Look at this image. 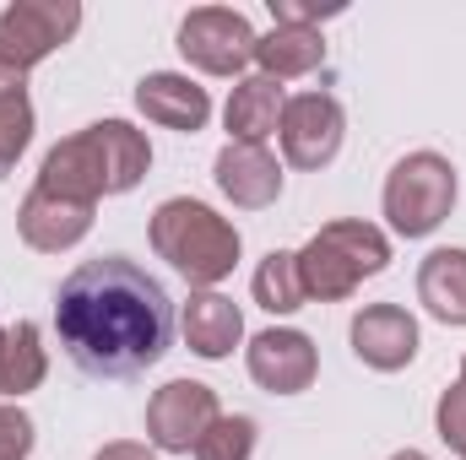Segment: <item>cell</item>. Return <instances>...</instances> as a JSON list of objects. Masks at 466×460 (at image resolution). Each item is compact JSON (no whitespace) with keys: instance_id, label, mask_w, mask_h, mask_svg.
<instances>
[{"instance_id":"1","label":"cell","mask_w":466,"mask_h":460,"mask_svg":"<svg viewBox=\"0 0 466 460\" xmlns=\"http://www.w3.org/2000/svg\"><path fill=\"white\" fill-rule=\"evenodd\" d=\"M66 357L93 379H136L174 342V304L157 276L125 255L82 260L55 293Z\"/></svg>"},{"instance_id":"2","label":"cell","mask_w":466,"mask_h":460,"mask_svg":"<svg viewBox=\"0 0 466 460\" xmlns=\"http://www.w3.org/2000/svg\"><path fill=\"white\" fill-rule=\"evenodd\" d=\"M147 238L157 249V260H168L196 293L201 287H218L223 276H233L238 265V249L244 238L223 212H212L207 201H190V195H174L152 212L147 223Z\"/></svg>"},{"instance_id":"3","label":"cell","mask_w":466,"mask_h":460,"mask_svg":"<svg viewBox=\"0 0 466 460\" xmlns=\"http://www.w3.org/2000/svg\"><path fill=\"white\" fill-rule=\"evenodd\" d=\"M390 265V238L374 228V223H358V217H337L315 233L304 249H299V276H304V293L320 298V304H342L358 293L363 276H380Z\"/></svg>"},{"instance_id":"4","label":"cell","mask_w":466,"mask_h":460,"mask_svg":"<svg viewBox=\"0 0 466 460\" xmlns=\"http://www.w3.org/2000/svg\"><path fill=\"white\" fill-rule=\"evenodd\" d=\"M82 27L76 0H11L0 11V93H22L27 71L71 44Z\"/></svg>"},{"instance_id":"5","label":"cell","mask_w":466,"mask_h":460,"mask_svg":"<svg viewBox=\"0 0 466 460\" xmlns=\"http://www.w3.org/2000/svg\"><path fill=\"white\" fill-rule=\"evenodd\" d=\"M390 233L401 238H429L451 212H456V168L440 152H407L390 174H385V195H380Z\"/></svg>"},{"instance_id":"6","label":"cell","mask_w":466,"mask_h":460,"mask_svg":"<svg viewBox=\"0 0 466 460\" xmlns=\"http://www.w3.org/2000/svg\"><path fill=\"white\" fill-rule=\"evenodd\" d=\"M255 44H260V33L233 5H196L179 22V55L207 76H238L244 82V71L255 65Z\"/></svg>"},{"instance_id":"7","label":"cell","mask_w":466,"mask_h":460,"mask_svg":"<svg viewBox=\"0 0 466 460\" xmlns=\"http://www.w3.org/2000/svg\"><path fill=\"white\" fill-rule=\"evenodd\" d=\"M218 390L201 379H168L147 401V445L163 455H196L201 434L218 423Z\"/></svg>"},{"instance_id":"8","label":"cell","mask_w":466,"mask_h":460,"mask_svg":"<svg viewBox=\"0 0 466 460\" xmlns=\"http://www.w3.org/2000/svg\"><path fill=\"white\" fill-rule=\"evenodd\" d=\"M342 135H348V115H342V104L331 93H299V98H288L282 125H277L282 157L293 168H326L342 152Z\"/></svg>"},{"instance_id":"9","label":"cell","mask_w":466,"mask_h":460,"mask_svg":"<svg viewBox=\"0 0 466 460\" xmlns=\"http://www.w3.org/2000/svg\"><path fill=\"white\" fill-rule=\"evenodd\" d=\"M244 363H249V379H255L260 390H271V395H299V390H309L315 374H320L315 342H309L304 331H293V325H271V331L249 336Z\"/></svg>"},{"instance_id":"10","label":"cell","mask_w":466,"mask_h":460,"mask_svg":"<svg viewBox=\"0 0 466 460\" xmlns=\"http://www.w3.org/2000/svg\"><path fill=\"white\" fill-rule=\"evenodd\" d=\"M348 342L374 374H396L418 357V320L401 304H363L348 325Z\"/></svg>"},{"instance_id":"11","label":"cell","mask_w":466,"mask_h":460,"mask_svg":"<svg viewBox=\"0 0 466 460\" xmlns=\"http://www.w3.org/2000/svg\"><path fill=\"white\" fill-rule=\"evenodd\" d=\"M93 212H98V206H87V201H66V195L33 185L27 201L16 206V233H22L27 249H38V255H60V249H76V244L93 233Z\"/></svg>"},{"instance_id":"12","label":"cell","mask_w":466,"mask_h":460,"mask_svg":"<svg viewBox=\"0 0 466 460\" xmlns=\"http://www.w3.org/2000/svg\"><path fill=\"white\" fill-rule=\"evenodd\" d=\"M38 190H55L66 201H87V206H98L109 195V168H104L93 125L76 130V135H66L60 146H49V157L38 168Z\"/></svg>"},{"instance_id":"13","label":"cell","mask_w":466,"mask_h":460,"mask_svg":"<svg viewBox=\"0 0 466 460\" xmlns=\"http://www.w3.org/2000/svg\"><path fill=\"white\" fill-rule=\"evenodd\" d=\"M212 179H218V190L228 195L238 212H266L282 195V163L266 146H244V141H228L218 152Z\"/></svg>"},{"instance_id":"14","label":"cell","mask_w":466,"mask_h":460,"mask_svg":"<svg viewBox=\"0 0 466 460\" xmlns=\"http://www.w3.org/2000/svg\"><path fill=\"white\" fill-rule=\"evenodd\" d=\"M136 109L152 119V125H163V130L196 135L212 119V98H207V87H196L179 71H152V76L136 82Z\"/></svg>"},{"instance_id":"15","label":"cell","mask_w":466,"mask_h":460,"mask_svg":"<svg viewBox=\"0 0 466 460\" xmlns=\"http://www.w3.org/2000/svg\"><path fill=\"white\" fill-rule=\"evenodd\" d=\"M179 336H185V346H190L196 357L223 363L233 346L244 342V315H238V304L223 298L218 287H201V293H190L185 309H179Z\"/></svg>"},{"instance_id":"16","label":"cell","mask_w":466,"mask_h":460,"mask_svg":"<svg viewBox=\"0 0 466 460\" xmlns=\"http://www.w3.org/2000/svg\"><path fill=\"white\" fill-rule=\"evenodd\" d=\"M282 109H288V93L282 82L271 76H244L228 93V109H223V125H228V141H244V146H266L282 125Z\"/></svg>"},{"instance_id":"17","label":"cell","mask_w":466,"mask_h":460,"mask_svg":"<svg viewBox=\"0 0 466 460\" xmlns=\"http://www.w3.org/2000/svg\"><path fill=\"white\" fill-rule=\"evenodd\" d=\"M49 374V352L33 320H16L0 331V401H22L44 385Z\"/></svg>"},{"instance_id":"18","label":"cell","mask_w":466,"mask_h":460,"mask_svg":"<svg viewBox=\"0 0 466 460\" xmlns=\"http://www.w3.org/2000/svg\"><path fill=\"white\" fill-rule=\"evenodd\" d=\"M418 304L440 325H466V249H434L418 265Z\"/></svg>"},{"instance_id":"19","label":"cell","mask_w":466,"mask_h":460,"mask_svg":"<svg viewBox=\"0 0 466 460\" xmlns=\"http://www.w3.org/2000/svg\"><path fill=\"white\" fill-rule=\"evenodd\" d=\"M255 65H260V76H271V82L309 76V71L326 65V38H320V27H271V33L255 44Z\"/></svg>"},{"instance_id":"20","label":"cell","mask_w":466,"mask_h":460,"mask_svg":"<svg viewBox=\"0 0 466 460\" xmlns=\"http://www.w3.org/2000/svg\"><path fill=\"white\" fill-rule=\"evenodd\" d=\"M93 135H98V152H104V168H109V195H130L152 168L147 135L130 119H98Z\"/></svg>"},{"instance_id":"21","label":"cell","mask_w":466,"mask_h":460,"mask_svg":"<svg viewBox=\"0 0 466 460\" xmlns=\"http://www.w3.org/2000/svg\"><path fill=\"white\" fill-rule=\"evenodd\" d=\"M249 293H255V304H260L266 315H299V309L309 304L304 276H299V249H271V255L255 265Z\"/></svg>"},{"instance_id":"22","label":"cell","mask_w":466,"mask_h":460,"mask_svg":"<svg viewBox=\"0 0 466 460\" xmlns=\"http://www.w3.org/2000/svg\"><path fill=\"white\" fill-rule=\"evenodd\" d=\"M255 417H244V412H223L207 434H201V445H196V460H249L255 455Z\"/></svg>"},{"instance_id":"23","label":"cell","mask_w":466,"mask_h":460,"mask_svg":"<svg viewBox=\"0 0 466 460\" xmlns=\"http://www.w3.org/2000/svg\"><path fill=\"white\" fill-rule=\"evenodd\" d=\"M27 141H33V98H27V87L22 93H0V179L16 168Z\"/></svg>"},{"instance_id":"24","label":"cell","mask_w":466,"mask_h":460,"mask_svg":"<svg viewBox=\"0 0 466 460\" xmlns=\"http://www.w3.org/2000/svg\"><path fill=\"white\" fill-rule=\"evenodd\" d=\"M33 439H38L33 417L16 401H0V460H27L33 455Z\"/></svg>"},{"instance_id":"25","label":"cell","mask_w":466,"mask_h":460,"mask_svg":"<svg viewBox=\"0 0 466 460\" xmlns=\"http://www.w3.org/2000/svg\"><path fill=\"white\" fill-rule=\"evenodd\" d=\"M434 428H440V439H445L456 455H466V385L461 379L440 395V406H434Z\"/></svg>"},{"instance_id":"26","label":"cell","mask_w":466,"mask_h":460,"mask_svg":"<svg viewBox=\"0 0 466 460\" xmlns=\"http://www.w3.org/2000/svg\"><path fill=\"white\" fill-rule=\"evenodd\" d=\"M277 27H320L326 16H342V5H309V0H271Z\"/></svg>"},{"instance_id":"27","label":"cell","mask_w":466,"mask_h":460,"mask_svg":"<svg viewBox=\"0 0 466 460\" xmlns=\"http://www.w3.org/2000/svg\"><path fill=\"white\" fill-rule=\"evenodd\" d=\"M93 460H157L152 445H136V439H115V445H104Z\"/></svg>"},{"instance_id":"28","label":"cell","mask_w":466,"mask_h":460,"mask_svg":"<svg viewBox=\"0 0 466 460\" xmlns=\"http://www.w3.org/2000/svg\"><path fill=\"white\" fill-rule=\"evenodd\" d=\"M390 460H429V455H423V450H396Z\"/></svg>"},{"instance_id":"29","label":"cell","mask_w":466,"mask_h":460,"mask_svg":"<svg viewBox=\"0 0 466 460\" xmlns=\"http://www.w3.org/2000/svg\"><path fill=\"white\" fill-rule=\"evenodd\" d=\"M461 385H466V357H461Z\"/></svg>"}]
</instances>
